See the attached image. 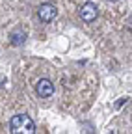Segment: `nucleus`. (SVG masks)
<instances>
[{"label": "nucleus", "mask_w": 132, "mask_h": 134, "mask_svg": "<svg viewBox=\"0 0 132 134\" xmlns=\"http://www.w3.org/2000/svg\"><path fill=\"white\" fill-rule=\"evenodd\" d=\"M9 132L17 134V132H24V134H32L36 132V123L32 121V117L26 114H19L13 115L9 121Z\"/></svg>", "instance_id": "1"}, {"label": "nucleus", "mask_w": 132, "mask_h": 134, "mask_svg": "<svg viewBox=\"0 0 132 134\" xmlns=\"http://www.w3.org/2000/svg\"><path fill=\"white\" fill-rule=\"evenodd\" d=\"M80 17H82V21H86V23H93L97 17H99V9L93 2H86L84 6L80 8Z\"/></svg>", "instance_id": "3"}, {"label": "nucleus", "mask_w": 132, "mask_h": 134, "mask_svg": "<svg viewBox=\"0 0 132 134\" xmlns=\"http://www.w3.org/2000/svg\"><path fill=\"white\" fill-rule=\"evenodd\" d=\"M36 91H37L39 97L47 99V97H50V95L54 93V84L48 80V78H41V80L36 84Z\"/></svg>", "instance_id": "4"}, {"label": "nucleus", "mask_w": 132, "mask_h": 134, "mask_svg": "<svg viewBox=\"0 0 132 134\" xmlns=\"http://www.w3.org/2000/svg\"><path fill=\"white\" fill-rule=\"evenodd\" d=\"M37 17H39L43 23H52L56 17H58V9L52 4H41L37 8Z\"/></svg>", "instance_id": "2"}, {"label": "nucleus", "mask_w": 132, "mask_h": 134, "mask_svg": "<svg viewBox=\"0 0 132 134\" xmlns=\"http://www.w3.org/2000/svg\"><path fill=\"white\" fill-rule=\"evenodd\" d=\"M110 2H117V0H110Z\"/></svg>", "instance_id": "6"}, {"label": "nucleus", "mask_w": 132, "mask_h": 134, "mask_svg": "<svg viewBox=\"0 0 132 134\" xmlns=\"http://www.w3.org/2000/svg\"><path fill=\"white\" fill-rule=\"evenodd\" d=\"M26 37H28V34L24 30H13L9 36V41H11V45H22L26 41Z\"/></svg>", "instance_id": "5"}]
</instances>
